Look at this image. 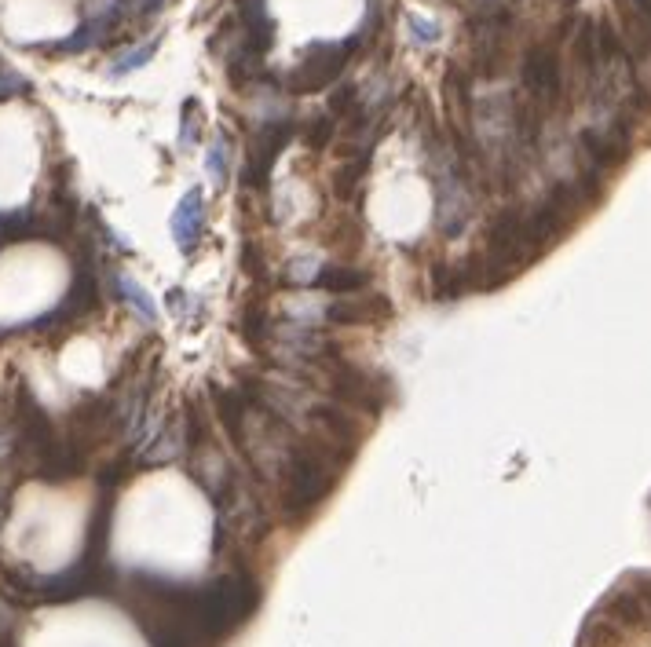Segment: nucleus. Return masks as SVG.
<instances>
[{"label":"nucleus","mask_w":651,"mask_h":647,"mask_svg":"<svg viewBox=\"0 0 651 647\" xmlns=\"http://www.w3.org/2000/svg\"><path fill=\"white\" fill-rule=\"evenodd\" d=\"M337 446H315V443H293L286 457V476H282V501L293 520H304L308 512H315L322 501L330 498L333 483L341 476L344 461H333ZM344 454V450H341ZM352 457V454H348Z\"/></svg>","instance_id":"nucleus-1"},{"label":"nucleus","mask_w":651,"mask_h":647,"mask_svg":"<svg viewBox=\"0 0 651 647\" xmlns=\"http://www.w3.org/2000/svg\"><path fill=\"white\" fill-rule=\"evenodd\" d=\"M567 77H564V59L556 52V44L538 41L531 44L520 59V96L531 103L538 114H553L564 103Z\"/></svg>","instance_id":"nucleus-2"},{"label":"nucleus","mask_w":651,"mask_h":647,"mask_svg":"<svg viewBox=\"0 0 651 647\" xmlns=\"http://www.w3.org/2000/svg\"><path fill=\"white\" fill-rule=\"evenodd\" d=\"M355 52L348 41H315L297 55V63L289 66L286 74V92L289 96H315V92H330Z\"/></svg>","instance_id":"nucleus-3"},{"label":"nucleus","mask_w":651,"mask_h":647,"mask_svg":"<svg viewBox=\"0 0 651 647\" xmlns=\"http://www.w3.org/2000/svg\"><path fill=\"white\" fill-rule=\"evenodd\" d=\"M297 136H300V121L293 114L267 117L264 125L257 128V136L249 139L246 161H242V183H246V187H253V191H264L267 180H271L275 161L286 154V147Z\"/></svg>","instance_id":"nucleus-4"},{"label":"nucleus","mask_w":651,"mask_h":647,"mask_svg":"<svg viewBox=\"0 0 651 647\" xmlns=\"http://www.w3.org/2000/svg\"><path fill=\"white\" fill-rule=\"evenodd\" d=\"M385 319H392V300L385 293H374V289L333 297L322 308V322H330V326H377Z\"/></svg>","instance_id":"nucleus-5"},{"label":"nucleus","mask_w":651,"mask_h":647,"mask_svg":"<svg viewBox=\"0 0 651 647\" xmlns=\"http://www.w3.org/2000/svg\"><path fill=\"white\" fill-rule=\"evenodd\" d=\"M205 198L198 187L183 194L176 209H172V220H169V231H172V242L180 245V253H194L198 242H202L205 234Z\"/></svg>","instance_id":"nucleus-6"},{"label":"nucleus","mask_w":651,"mask_h":647,"mask_svg":"<svg viewBox=\"0 0 651 647\" xmlns=\"http://www.w3.org/2000/svg\"><path fill=\"white\" fill-rule=\"evenodd\" d=\"M370 286H374V275L355 264H319V271L311 275V289H322V293H333V297L363 293Z\"/></svg>","instance_id":"nucleus-7"},{"label":"nucleus","mask_w":651,"mask_h":647,"mask_svg":"<svg viewBox=\"0 0 651 647\" xmlns=\"http://www.w3.org/2000/svg\"><path fill=\"white\" fill-rule=\"evenodd\" d=\"M238 337L246 340L249 348H271V333H275V319L271 311L260 304V300H246L242 311H238Z\"/></svg>","instance_id":"nucleus-8"},{"label":"nucleus","mask_w":651,"mask_h":647,"mask_svg":"<svg viewBox=\"0 0 651 647\" xmlns=\"http://www.w3.org/2000/svg\"><path fill=\"white\" fill-rule=\"evenodd\" d=\"M114 289H118V297L125 300V304H129V308L136 311V315L147 322V326H154V322H158V308H154L150 293L139 286L136 278L125 275V271H114Z\"/></svg>","instance_id":"nucleus-9"},{"label":"nucleus","mask_w":651,"mask_h":647,"mask_svg":"<svg viewBox=\"0 0 651 647\" xmlns=\"http://www.w3.org/2000/svg\"><path fill=\"white\" fill-rule=\"evenodd\" d=\"M158 48H161V33L158 37H150V41H143V44H136V48H129V52H121L114 63H110V70L107 74L110 77H129V74H136V70H143V66L158 55Z\"/></svg>","instance_id":"nucleus-10"},{"label":"nucleus","mask_w":651,"mask_h":647,"mask_svg":"<svg viewBox=\"0 0 651 647\" xmlns=\"http://www.w3.org/2000/svg\"><path fill=\"white\" fill-rule=\"evenodd\" d=\"M337 117L330 114V110H322V114H315V117H308L304 125H300V136H304V143H308L311 150H326L337 139Z\"/></svg>","instance_id":"nucleus-11"},{"label":"nucleus","mask_w":651,"mask_h":647,"mask_svg":"<svg viewBox=\"0 0 651 647\" xmlns=\"http://www.w3.org/2000/svg\"><path fill=\"white\" fill-rule=\"evenodd\" d=\"M359 96H363V88L352 85V81H337V85L326 92V110H330L337 121H348L359 107Z\"/></svg>","instance_id":"nucleus-12"},{"label":"nucleus","mask_w":651,"mask_h":647,"mask_svg":"<svg viewBox=\"0 0 651 647\" xmlns=\"http://www.w3.org/2000/svg\"><path fill=\"white\" fill-rule=\"evenodd\" d=\"M205 172H209V180H213L216 187H224L227 176H231V150H227L224 136H213V143L205 150Z\"/></svg>","instance_id":"nucleus-13"},{"label":"nucleus","mask_w":651,"mask_h":647,"mask_svg":"<svg viewBox=\"0 0 651 647\" xmlns=\"http://www.w3.org/2000/svg\"><path fill=\"white\" fill-rule=\"evenodd\" d=\"M406 33H410V41L421 44V48H432V44L443 41V26H439L436 19H428V15H417V11L406 15Z\"/></svg>","instance_id":"nucleus-14"},{"label":"nucleus","mask_w":651,"mask_h":647,"mask_svg":"<svg viewBox=\"0 0 651 647\" xmlns=\"http://www.w3.org/2000/svg\"><path fill=\"white\" fill-rule=\"evenodd\" d=\"M198 136H202V117H198V99H187L180 114V150L198 147Z\"/></svg>","instance_id":"nucleus-15"},{"label":"nucleus","mask_w":651,"mask_h":647,"mask_svg":"<svg viewBox=\"0 0 651 647\" xmlns=\"http://www.w3.org/2000/svg\"><path fill=\"white\" fill-rule=\"evenodd\" d=\"M26 88H30V81H26V77H22V74H15V70H11V66H4V63H0V99L22 96V92H26Z\"/></svg>","instance_id":"nucleus-16"},{"label":"nucleus","mask_w":651,"mask_h":647,"mask_svg":"<svg viewBox=\"0 0 651 647\" xmlns=\"http://www.w3.org/2000/svg\"><path fill=\"white\" fill-rule=\"evenodd\" d=\"M169 308H172V315H180V319H187L191 315V293L187 289H169Z\"/></svg>","instance_id":"nucleus-17"},{"label":"nucleus","mask_w":651,"mask_h":647,"mask_svg":"<svg viewBox=\"0 0 651 647\" xmlns=\"http://www.w3.org/2000/svg\"><path fill=\"white\" fill-rule=\"evenodd\" d=\"M465 4H469L472 15H487V11H502V8H509L505 0H465Z\"/></svg>","instance_id":"nucleus-18"}]
</instances>
